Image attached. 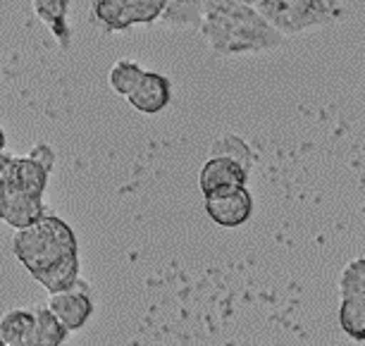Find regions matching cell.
<instances>
[{"instance_id": "ba28073f", "label": "cell", "mask_w": 365, "mask_h": 346, "mask_svg": "<svg viewBox=\"0 0 365 346\" xmlns=\"http://www.w3.org/2000/svg\"><path fill=\"white\" fill-rule=\"evenodd\" d=\"M249 179L251 170H246L241 163L227 156H210L203 163L201 175H198V186H201L203 196L208 198L217 191L232 189V186H246Z\"/></svg>"}, {"instance_id": "7c38bea8", "label": "cell", "mask_w": 365, "mask_h": 346, "mask_svg": "<svg viewBox=\"0 0 365 346\" xmlns=\"http://www.w3.org/2000/svg\"><path fill=\"white\" fill-rule=\"evenodd\" d=\"M79 268H81L79 253H72V255H67V258L58 260L55 265H51L48 270H43V273H36L31 277L36 282H41L46 292L53 296V294L67 292V289H72L74 285H77V282L81 280Z\"/></svg>"}, {"instance_id": "603a6c76", "label": "cell", "mask_w": 365, "mask_h": 346, "mask_svg": "<svg viewBox=\"0 0 365 346\" xmlns=\"http://www.w3.org/2000/svg\"><path fill=\"white\" fill-rule=\"evenodd\" d=\"M0 346H8V342H5V339H3V337H0Z\"/></svg>"}, {"instance_id": "7a4b0ae2", "label": "cell", "mask_w": 365, "mask_h": 346, "mask_svg": "<svg viewBox=\"0 0 365 346\" xmlns=\"http://www.w3.org/2000/svg\"><path fill=\"white\" fill-rule=\"evenodd\" d=\"M12 251L31 275H36L67 255L79 253V241L65 220L46 213L41 223L26 230H17L12 239Z\"/></svg>"}, {"instance_id": "4fadbf2b", "label": "cell", "mask_w": 365, "mask_h": 346, "mask_svg": "<svg viewBox=\"0 0 365 346\" xmlns=\"http://www.w3.org/2000/svg\"><path fill=\"white\" fill-rule=\"evenodd\" d=\"M205 3L208 0H168L158 22L168 29H198L205 15Z\"/></svg>"}, {"instance_id": "9a60e30c", "label": "cell", "mask_w": 365, "mask_h": 346, "mask_svg": "<svg viewBox=\"0 0 365 346\" xmlns=\"http://www.w3.org/2000/svg\"><path fill=\"white\" fill-rule=\"evenodd\" d=\"M34 322H36L34 308L31 310H24V308L10 310V313H5L3 320H0V337H3L8 344L29 342L34 337Z\"/></svg>"}, {"instance_id": "ac0fdd59", "label": "cell", "mask_w": 365, "mask_h": 346, "mask_svg": "<svg viewBox=\"0 0 365 346\" xmlns=\"http://www.w3.org/2000/svg\"><path fill=\"white\" fill-rule=\"evenodd\" d=\"M15 161H17V156L0 153V184H3L5 189H10V184H12V175H15Z\"/></svg>"}, {"instance_id": "8fae6325", "label": "cell", "mask_w": 365, "mask_h": 346, "mask_svg": "<svg viewBox=\"0 0 365 346\" xmlns=\"http://www.w3.org/2000/svg\"><path fill=\"white\" fill-rule=\"evenodd\" d=\"M34 12L43 22L51 34L63 48H70L72 44V29H70V0H34Z\"/></svg>"}, {"instance_id": "8992f818", "label": "cell", "mask_w": 365, "mask_h": 346, "mask_svg": "<svg viewBox=\"0 0 365 346\" xmlns=\"http://www.w3.org/2000/svg\"><path fill=\"white\" fill-rule=\"evenodd\" d=\"M253 196L249 186H232V189L217 191L205 198V213L215 225L237 230L246 225L253 215Z\"/></svg>"}, {"instance_id": "52a82bcc", "label": "cell", "mask_w": 365, "mask_h": 346, "mask_svg": "<svg viewBox=\"0 0 365 346\" xmlns=\"http://www.w3.org/2000/svg\"><path fill=\"white\" fill-rule=\"evenodd\" d=\"M48 308L63 320V325L70 332L81 330L88 322V317L93 315V308H96L93 292L84 280H79L77 285L72 289H67V292L53 294Z\"/></svg>"}, {"instance_id": "44dd1931", "label": "cell", "mask_w": 365, "mask_h": 346, "mask_svg": "<svg viewBox=\"0 0 365 346\" xmlns=\"http://www.w3.org/2000/svg\"><path fill=\"white\" fill-rule=\"evenodd\" d=\"M8 346H36V344H34V339H29V342H19V344H8Z\"/></svg>"}, {"instance_id": "7402d4cb", "label": "cell", "mask_w": 365, "mask_h": 346, "mask_svg": "<svg viewBox=\"0 0 365 346\" xmlns=\"http://www.w3.org/2000/svg\"><path fill=\"white\" fill-rule=\"evenodd\" d=\"M237 3H246V5H258L260 0H237Z\"/></svg>"}, {"instance_id": "d6986e66", "label": "cell", "mask_w": 365, "mask_h": 346, "mask_svg": "<svg viewBox=\"0 0 365 346\" xmlns=\"http://www.w3.org/2000/svg\"><path fill=\"white\" fill-rule=\"evenodd\" d=\"M5 198H8V189L0 184V218H3V208H5Z\"/></svg>"}, {"instance_id": "30bf717a", "label": "cell", "mask_w": 365, "mask_h": 346, "mask_svg": "<svg viewBox=\"0 0 365 346\" xmlns=\"http://www.w3.org/2000/svg\"><path fill=\"white\" fill-rule=\"evenodd\" d=\"M48 208L43 203V196H31V193H22L15 189H8V198H5L3 208V223H8L15 230H26L43 220Z\"/></svg>"}, {"instance_id": "e0dca14e", "label": "cell", "mask_w": 365, "mask_h": 346, "mask_svg": "<svg viewBox=\"0 0 365 346\" xmlns=\"http://www.w3.org/2000/svg\"><path fill=\"white\" fill-rule=\"evenodd\" d=\"M210 156H227V158H232V161L241 163L246 170L253 172V151L249 143L237 134H225V136L215 138L210 146Z\"/></svg>"}, {"instance_id": "5b68a950", "label": "cell", "mask_w": 365, "mask_h": 346, "mask_svg": "<svg viewBox=\"0 0 365 346\" xmlns=\"http://www.w3.org/2000/svg\"><path fill=\"white\" fill-rule=\"evenodd\" d=\"M53 165H55V151L48 143H36L26 156H17L10 189L31 193V196H43Z\"/></svg>"}, {"instance_id": "6da1fadb", "label": "cell", "mask_w": 365, "mask_h": 346, "mask_svg": "<svg viewBox=\"0 0 365 346\" xmlns=\"http://www.w3.org/2000/svg\"><path fill=\"white\" fill-rule=\"evenodd\" d=\"M203 41L220 58L249 53H270L284 46L287 36L260 15L256 5L237 0H208L198 26Z\"/></svg>"}, {"instance_id": "277c9868", "label": "cell", "mask_w": 365, "mask_h": 346, "mask_svg": "<svg viewBox=\"0 0 365 346\" xmlns=\"http://www.w3.org/2000/svg\"><path fill=\"white\" fill-rule=\"evenodd\" d=\"M339 325L354 342H365V258L351 260L341 273Z\"/></svg>"}, {"instance_id": "9c48e42d", "label": "cell", "mask_w": 365, "mask_h": 346, "mask_svg": "<svg viewBox=\"0 0 365 346\" xmlns=\"http://www.w3.org/2000/svg\"><path fill=\"white\" fill-rule=\"evenodd\" d=\"M175 98V88H172L170 77L160 72H146L139 86L127 96L129 106L139 110L143 115H158L170 106Z\"/></svg>"}, {"instance_id": "ffe728a7", "label": "cell", "mask_w": 365, "mask_h": 346, "mask_svg": "<svg viewBox=\"0 0 365 346\" xmlns=\"http://www.w3.org/2000/svg\"><path fill=\"white\" fill-rule=\"evenodd\" d=\"M5 143H8V136H5V129L0 127V153H5Z\"/></svg>"}, {"instance_id": "2e32d148", "label": "cell", "mask_w": 365, "mask_h": 346, "mask_svg": "<svg viewBox=\"0 0 365 346\" xmlns=\"http://www.w3.org/2000/svg\"><path fill=\"white\" fill-rule=\"evenodd\" d=\"M146 69H143L139 62L134 60H117L113 67H110V74H108V84L113 88L115 93L120 96H127L139 86V81L143 79Z\"/></svg>"}, {"instance_id": "3957f363", "label": "cell", "mask_w": 365, "mask_h": 346, "mask_svg": "<svg viewBox=\"0 0 365 346\" xmlns=\"http://www.w3.org/2000/svg\"><path fill=\"white\" fill-rule=\"evenodd\" d=\"M256 8L282 36H299L341 19L344 0H260Z\"/></svg>"}, {"instance_id": "5bb4252c", "label": "cell", "mask_w": 365, "mask_h": 346, "mask_svg": "<svg viewBox=\"0 0 365 346\" xmlns=\"http://www.w3.org/2000/svg\"><path fill=\"white\" fill-rule=\"evenodd\" d=\"M34 344L36 346H63L70 337V330L65 327L63 320L53 313L48 306H36L34 308Z\"/></svg>"}]
</instances>
